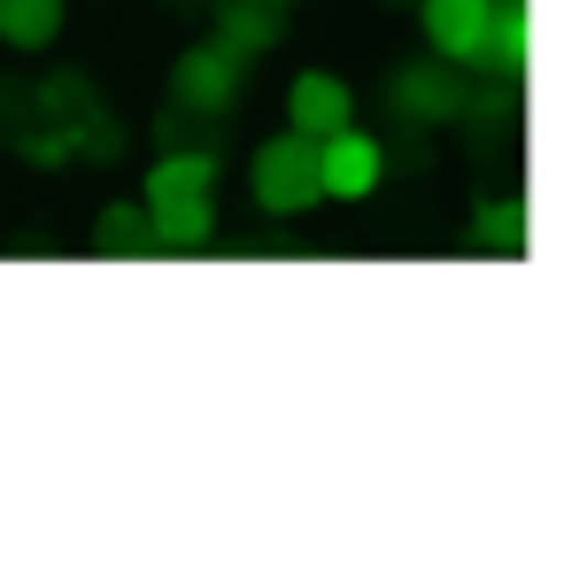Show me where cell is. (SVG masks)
Segmentation results:
<instances>
[{
  "instance_id": "5",
  "label": "cell",
  "mask_w": 564,
  "mask_h": 564,
  "mask_svg": "<svg viewBox=\"0 0 564 564\" xmlns=\"http://www.w3.org/2000/svg\"><path fill=\"white\" fill-rule=\"evenodd\" d=\"M286 124H294V132H310V140H325V132L356 124V94H348L340 78H325V70H302V78H294V94H286Z\"/></svg>"
},
{
  "instance_id": "3",
  "label": "cell",
  "mask_w": 564,
  "mask_h": 564,
  "mask_svg": "<svg viewBox=\"0 0 564 564\" xmlns=\"http://www.w3.org/2000/svg\"><path fill=\"white\" fill-rule=\"evenodd\" d=\"M379 171H387V155H379L371 132L340 124V132L317 140V186H325V202H364L379 186Z\"/></svg>"
},
{
  "instance_id": "8",
  "label": "cell",
  "mask_w": 564,
  "mask_h": 564,
  "mask_svg": "<svg viewBox=\"0 0 564 564\" xmlns=\"http://www.w3.org/2000/svg\"><path fill=\"white\" fill-rule=\"evenodd\" d=\"M479 63H495V70H525V0H495V9H487Z\"/></svg>"
},
{
  "instance_id": "6",
  "label": "cell",
  "mask_w": 564,
  "mask_h": 564,
  "mask_svg": "<svg viewBox=\"0 0 564 564\" xmlns=\"http://www.w3.org/2000/svg\"><path fill=\"white\" fill-rule=\"evenodd\" d=\"M232 86H240V55H232V47H194V55L178 63V101H186V109H225Z\"/></svg>"
},
{
  "instance_id": "7",
  "label": "cell",
  "mask_w": 564,
  "mask_h": 564,
  "mask_svg": "<svg viewBox=\"0 0 564 564\" xmlns=\"http://www.w3.org/2000/svg\"><path fill=\"white\" fill-rule=\"evenodd\" d=\"M55 32H63V0H0V40L9 47L40 55V47H55Z\"/></svg>"
},
{
  "instance_id": "2",
  "label": "cell",
  "mask_w": 564,
  "mask_h": 564,
  "mask_svg": "<svg viewBox=\"0 0 564 564\" xmlns=\"http://www.w3.org/2000/svg\"><path fill=\"white\" fill-rule=\"evenodd\" d=\"M325 186H317V140L310 132H279L256 148V209L263 217H302L317 209Z\"/></svg>"
},
{
  "instance_id": "11",
  "label": "cell",
  "mask_w": 564,
  "mask_h": 564,
  "mask_svg": "<svg viewBox=\"0 0 564 564\" xmlns=\"http://www.w3.org/2000/svg\"><path fill=\"white\" fill-rule=\"evenodd\" d=\"M271 9H286V0H271Z\"/></svg>"
},
{
  "instance_id": "4",
  "label": "cell",
  "mask_w": 564,
  "mask_h": 564,
  "mask_svg": "<svg viewBox=\"0 0 564 564\" xmlns=\"http://www.w3.org/2000/svg\"><path fill=\"white\" fill-rule=\"evenodd\" d=\"M487 9L495 0H425V47L441 63H479V40H487Z\"/></svg>"
},
{
  "instance_id": "9",
  "label": "cell",
  "mask_w": 564,
  "mask_h": 564,
  "mask_svg": "<svg viewBox=\"0 0 564 564\" xmlns=\"http://www.w3.org/2000/svg\"><path fill=\"white\" fill-rule=\"evenodd\" d=\"M479 240H495V248H518V240H525V217H518V202H487V209H479Z\"/></svg>"
},
{
  "instance_id": "1",
  "label": "cell",
  "mask_w": 564,
  "mask_h": 564,
  "mask_svg": "<svg viewBox=\"0 0 564 564\" xmlns=\"http://www.w3.org/2000/svg\"><path fill=\"white\" fill-rule=\"evenodd\" d=\"M148 232L163 248H202L217 225V163L209 155H163L148 171Z\"/></svg>"
},
{
  "instance_id": "10",
  "label": "cell",
  "mask_w": 564,
  "mask_h": 564,
  "mask_svg": "<svg viewBox=\"0 0 564 564\" xmlns=\"http://www.w3.org/2000/svg\"><path fill=\"white\" fill-rule=\"evenodd\" d=\"M140 240H155L140 209H109V217H101V248H117V256H132Z\"/></svg>"
}]
</instances>
